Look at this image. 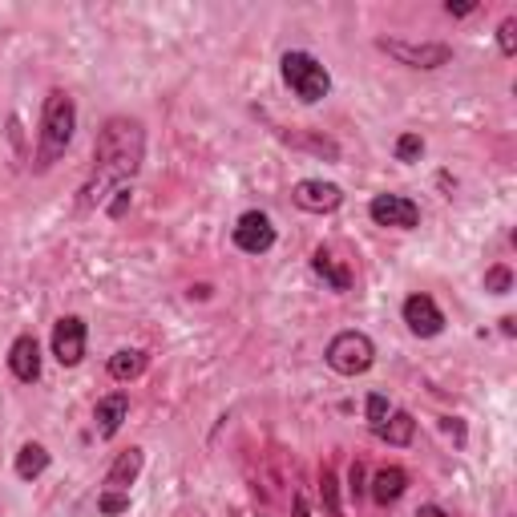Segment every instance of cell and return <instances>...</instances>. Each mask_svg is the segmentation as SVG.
<instances>
[{
  "label": "cell",
  "instance_id": "obj_1",
  "mask_svg": "<svg viewBox=\"0 0 517 517\" xmlns=\"http://www.w3.org/2000/svg\"><path fill=\"white\" fill-rule=\"evenodd\" d=\"M142 154H146V130L134 118H110L97 134L93 146V174L81 190L85 206H106L110 194H126L134 174L142 170Z\"/></svg>",
  "mask_w": 517,
  "mask_h": 517
},
{
  "label": "cell",
  "instance_id": "obj_2",
  "mask_svg": "<svg viewBox=\"0 0 517 517\" xmlns=\"http://www.w3.org/2000/svg\"><path fill=\"white\" fill-rule=\"evenodd\" d=\"M77 130V106L65 89H53L45 97V114H41V150H37V170H49L73 142Z\"/></svg>",
  "mask_w": 517,
  "mask_h": 517
},
{
  "label": "cell",
  "instance_id": "obj_3",
  "mask_svg": "<svg viewBox=\"0 0 517 517\" xmlns=\"http://www.w3.org/2000/svg\"><path fill=\"white\" fill-rule=\"evenodd\" d=\"M279 69H283L287 89L303 101V106H316V101H324V97L332 93V73H328V65H324L320 57H312V53L291 49V53H283Z\"/></svg>",
  "mask_w": 517,
  "mask_h": 517
},
{
  "label": "cell",
  "instance_id": "obj_4",
  "mask_svg": "<svg viewBox=\"0 0 517 517\" xmlns=\"http://www.w3.org/2000/svg\"><path fill=\"white\" fill-rule=\"evenodd\" d=\"M328 368L340 372V376H364L372 364H376V344L364 336V332H340L332 344H328Z\"/></svg>",
  "mask_w": 517,
  "mask_h": 517
},
{
  "label": "cell",
  "instance_id": "obj_5",
  "mask_svg": "<svg viewBox=\"0 0 517 517\" xmlns=\"http://www.w3.org/2000/svg\"><path fill=\"white\" fill-rule=\"evenodd\" d=\"M376 49H380V53H388V57H396V61H400V65H408V69H441V65H449V61H453V49H449V45H441V41L408 45V41H388V37H380V41H376Z\"/></svg>",
  "mask_w": 517,
  "mask_h": 517
},
{
  "label": "cell",
  "instance_id": "obj_6",
  "mask_svg": "<svg viewBox=\"0 0 517 517\" xmlns=\"http://www.w3.org/2000/svg\"><path fill=\"white\" fill-rule=\"evenodd\" d=\"M368 215H372V223H380V227L412 231V227L421 223V206L412 202V198H404V194H376V198L368 202Z\"/></svg>",
  "mask_w": 517,
  "mask_h": 517
},
{
  "label": "cell",
  "instance_id": "obj_7",
  "mask_svg": "<svg viewBox=\"0 0 517 517\" xmlns=\"http://www.w3.org/2000/svg\"><path fill=\"white\" fill-rule=\"evenodd\" d=\"M404 324H408L412 336H421V340H433V336L445 332V316H441L437 299L433 295H421V291L404 299Z\"/></svg>",
  "mask_w": 517,
  "mask_h": 517
},
{
  "label": "cell",
  "instance_id": "obj_8",
  "mask_svg": "<svg viewBox=\"0 0 517 517\" xmlns=\"http://www.w3.org/2000/svg\"><path fill=\"white\" fill-rule=\"evenodd\" d=\"M291 198H295L299 211L328 215V211H336V206L344 202V190H340L336 182H324V178H303V182H295Z\"/></svg>",
  "mask_w": 517,
  "mask_h": 517
},
{
  "label": "cell",
  "instance_id": "obj_9",
  "mask_svg": "<svg viewBox=\"0 0 517 517\" xmlns=\"http://www.w3.org/2000/svg\"><path fill=\"white\" fill-rule=\"evenodd\" d=\"M53 356L61 368H77L85 360V320L81 316H61L53 324Z\"/></svg>",
  "mask_w": 517,
  "mask_h": 517
},
{
  "label": "cell",
  "instance_id": "obj_10",
  "mask_svg": "<svg viewBox=\"0 0 517 517\" xmlns=\"http://www.w3.org/2000/svg\"><path fill=\"white\" fill-rule=\"evenodd\" d=\"M235 247L247 251V255H263L275 247V227L263 211H247L239 223H235Z\"/></svg>",
  "mask_w": 517,
  "mask_h": 517
},
{
  "label": "cell",
  "instance_id": "obj_11",
  "mask_svg": "<svg viewBox=\"0 0 517 517\" xmlns=\"http://www.w3.org/2000/svg\"><path fill=\"white\" fill-rule=\"evenodd\" d=\"M126 417H130V396H126V392L101 396L97 408H93V429H97V437H101V441L118 437V429H122Z\"/></svg>",
  "mask_w": 517,
  "mask_h": 517
},
{
  "label": "cell",
  "instance_id": "obj_12",
  "mask_svg": "<svg viewBox=\"0 0 517 517\" xmlns=\"http://www.w3.org/2000/svg\"><path fill=\"white\" fill-rule=\"evenodd\" d=\"M9 368L21 384H33L41 376V344L33 336H17L9 348Z\"/></svg>",
  "mask_w": 517,
  "mask_h": 517
},
{
  "label": "cell",
  "instance_id": "obj_13",
  "mask_svg": "<svg viewBox=\"0 0 517 517\" xmlns=\"http://www.w3.org/2000/svg\"><path fill=\"white\" fill-rule=\"evenodd\" d=\"M142 449H126L114 465H110V473H106V493H130V485L138 481V473H142Z\"/></svg>",
  "mask_w": 517,
  "mask_h": 517
},
{
  "label": "cell",
  "instance_id": "obj_14",
  "mask_svg": "<svg viewBox=\"0 0 517 517\" xmlns=\"http://www.w3.org/2000/svg\"><path fill=\"white\" fill-rule=\"evenodd\" d=\"M404 489H408V477H404V469H396V465H388V469H380V473L372 477V497H376L380 505L400 501Z\"/></svg>",
  "mask_w": 517,
  "mask_h": 517
},
{
  "label": "cell",
  "instance_id": "obj_15",
  "mask_svg": "<svg viewBox=\"0 0 517 517\" xmlns=\"http://www.w3.org/2000/svg\"><path fill=\"white\" fill-rule=\"evenodd\" d=\"M380 441H388V445H408L412 441V433H417V421L408 417V412H388V417L372 429Z\"/></svg>",
  "mask_w": 517,
  "mask_h": 517
},
{
  "label": "cell",
  "instance_id": "obj_16",
  "mask_svg": "<svg viewBox=\"0 0 517 517\" xmlns=\"http://www.w3.org/2000/svg\"><path fill=\"white\" fill-rule=\"evenodd\" d=\"M312 267H316V275H320L332 291H348V287H352V271H348L344 263H336V259H332V251H324V247H320V251L312 255Z\"/></svg>",
  "mask_w": 517,
  "mask_h": 517
},
{
  "label": "cell",
  "instance_id": "obj_17",
  "mask_svg": "<svg viewBox=\"0 0 517 517\" xmlns=\"http://www.w3.org/2000/svg\"><path fill=\"white\" fill-rule=\"evenodd\" d=\"M146 372V352H138V348H122V352H114L110 356V376L114 380H138Z\"/></svg>",
  "mask_w": 517,
  "mask_h": 517
},
{
  "label": "cell",
  "instance_id": "obj_18",
  "mask_svg": "<svg viewBox=\"0 0 517 517\" xmlns=\"http://www.w3.org/2000/svg\"><path fill=\"white\" fill-rule=\"evenodd\" d=\"M45 469H49V453H45V445L29 441V445L17 453V477H21V481H33V477H41Z\"/></svg>",
  "mask_w": 517,
  "mask_h": 517
},
{
  "label": "cell",
  "instance_id": "obj_19",
  "mask_svg": "<svg viewBox=\"0 0 517 517\" xmlns=\"http://www.w3.org/2000/svg\"><path fill=\"white\" fill-rule=\"evenodd\" d=\"M421 150H425V142H421L417 134H400V142H396V158H400V162H417Z\"/></svg>",
  "mask_w": 517,
  "mask_h": 517
},
{
  "label": "cell",
  "instance_id": "obj_20",
  "mask_svg": "<svg viewBox=\"0 0 517 517\" xmlns=\"http://www.w3.org/2000/svg\"><path fill=\"white\" fill-rule=\"evenodd\" d=\"M513 287V275L505 271V267H489L485 271V291H493V295H505Z\"/></svg>",
  "mask_w": 517,
  "mask_h": 517
},
{
  "label": "cell",
  "instance_id": "obj_21",
  "mask_svg": "<svg viewBox=\"0 0 517 517\" xmlns=\"http://www.w3.org/2000/svg\"><path fill=\"white\" fill-rule=\"evenodd\" d=\"M97 509L114 517V513L130 509V493H106V489H101V497H97Z\"/></svg>",
  "mask_w": 517,
  "mask_h": 517
},
{
  "label": "cell",
  "instance_id": "obj_22",
  "mask_svg": "<svg viewBox=\"0 0 517 517\" xmlns=\"http://www.w3.org/2000/svg\"><path fill=\"white\" fill-rule=\"evenodd\" d=\"M497 41H501V53H505V57H513V53H517V21H513V17H509V21H501Z\"/></svg>",
  "mask_w": 517,
  "mask_h": 517
},
{
  "label": "cell",
  "instance_id": "obj_23",
  "mask_svg": "<svg viewBox=\"0 0 517 517\" xmlns=\"http://www.w3.org/2000/svg\"><path fill=\"white\" fill-rule=\"evenodd\" d=\"M320 489H324V501H328V513L336 517V513H340V501H336V473H332V469H324V477H320Z\"/></svg>",
  "mask_w": 517,
  "mask_h": 517
},
{
  "label": "cell",
  "instance_id": "obj_24",
  "mask_svg": "<svg viewBox=\"0 0 517 517\" xmlns=\"http://www.w3.org/2000/svg\"><path fill=\"white\" fill-rule=\"evenodd\" d=\"M384 417H388V400H384L380 392H372V396H368V425L376 429Z\"/></svg>",
  "mask_w": 517,
  "mask_h": 517
},
{
  "label": "cell",
  "instance_id": "obj_25",
  "mask_svg": "<svg viewBox=\"0 0 517 517\" xmlns=\"http://www.w3.org/2000/svg\"><path fill=\"white\" fill-rule=\"evenodd\" d=\"M348 481H352V485H348V489H352V497H360V493H364V465H360V461L352 465V473H348Z\"/></svg>",
  "mask_w": 517,
  "mask_h": 517
},
{
  "label": "cell",
  "instance_id": "obj_26",
  "mask_svg": "<svg viewBox=\"0 0 517 517\" xmlns=\"http://www.w3.org/2000/svg\"><path fill=\"white\" fill-rule=\"evenodd\" d=\"M417 517H449V513H445L441 505H421V509H417Z\"/></svg>",
  "mask_w": 517,
  "mask_h": 517
},
{
  "label": "cell",
  "instance_id": "obj_27",
  "mask_svg": "<svg viewBox=\"0 0 517 517\" xmlns=\"http://www.w3.org/2000/svg\"><path fill=\"white\" fill-rule=\"evenodd\" d=\"M449 13L453 17H465V13H473V5H449Z\"/></svg>",
  "mask_w": 517,
  "mask_h": 517
},
{
  "label": "cell",
  "instance_id": "obj_28",
  "mask_svg": "<svg viewBox=\"0 0 517 517\" xmlns=\"http://www.w3.org/2000/svg\"><path fill=\"white\" fill-rule=\"evenodd\" d=\"M295 517H307V501L303 497H295Z\"/></svg>",
  "mask_w": 517,
  "mask_h": 517
}]
</instances>
